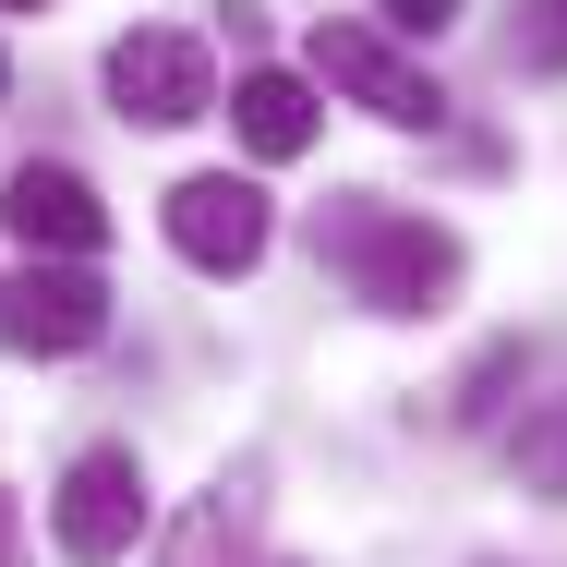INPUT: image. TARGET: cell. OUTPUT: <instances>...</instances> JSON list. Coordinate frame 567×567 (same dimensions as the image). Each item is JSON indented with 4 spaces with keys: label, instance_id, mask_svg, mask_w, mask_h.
Returning a JSON list of instances; mask_svg holds the SVG:
<instances>
[{
    "label": "cell",
    "instance_id": "7a4b0ae2",
    "mask_svg": "<svg viewBox=\"0 0 567 567\" xmlns=\"http://www.w3.org/2000/svg\"><path fill=\"white\" fill-rule=\"evenodd\" d=\"M110 339V290L73 266V254H24L0 278V350L12 362H73V350Z\"/></svg>",
    "mask_w": 567,
    "mask_h": 567
},
{
    "label": "cell",
    "instance_id": "2e32d148",
    "mask_svg": "<svg viewBox=\"0 0 567 567\" xmlns=\"http://www.w3.org/2000/svg\"><path fill=\"white\" fill-rule=\"evenodd\" d=\"M0 97H12V61H0Z\"/></svg>",
    "mask_w": 567,
    "mask_h": 567
},
{
    "label": "cell",
    "instance_id": "6da1fadb",
    "mask_svg": "<svg viewBox=\"0 0 567 567\" xmlns=\"http://www.w3.org/2000/svg\"><path fill=\"white\" fill-rule=\"evenodd\" d=\"M315 254L350 278V302L386 315V327L435 315L458 290V229H435L423 206H386V194H339V206L315 218Z\"/></svg>",
    "mask_w": 567,
    "mask_h": 567
},
{
    "label": "cell",
    "instance_id": "277c9868",
    "mask_svg": "<svg viewBox=\"0 0 567 567\" xmlns=\"http://www.w3.org/2000/svg\"><path fill=\"white\" fill-rule=\"evenodd\" d=\"M302 61H315V85H339L350 110H374L386 133H435V121H447V85H435L423 61H399L374 24H315Z\"/></svg>",
    "mask_w": 567,
    "mask_h": 567
},
{
    "label": "cell",
    "instance_id": "5b68a950",
    "mask_svg": "<svg viewBox=\"0 0 567 567\" xmlns=\"http://www.w3.org/2000/svg\"><path fill=\"white\" fill-rule=\"evenodd\" d=\"M110 97H121V121H145V133H182V121L218 110V61H206V37H182V24H133L110 49Z\"/></svg>",
    "mask_w": 567,
    "mask_h": 567
},
{
    "label": "cell",
    "instance_id": "ba28073f",
    "mask_svg": "<svg viewBox=\"0 0 567 567\" xmlns=\"http://www.w3.org/2000/svg\"><path fill=\"white\" fill-rule=\"evenodd\" d=\"M0 229L24 241V254H97L110 241V206H97V182L85 169H61V157H24L12 182H0Z\"/></svg>",
    "mask_w": 567,
    "mask_h": 567
},
{
    "label": "cell",
    "instance_id": "7c38bea8",
    "mask_svg": "<svg viewBox=\"0 0 567 567\" xmlns=\"http://www.w3.org/2000/svg\"><path fill=\"white\" fill-rule=\"evenodd\" d=\"M519 61L532 73H567V0H532L519 12Z\"/></svg>",
    "mask_w": 567,
    "mask_h": 567
},
{
    "label": "cell",
    "instance_id": "5bb4252c",
    "mask_svg": "<svg viewBox=\"0 0 567 567\" xmlns=\"http://www.w3.org/2000/svg\"><path fill=\"white\" fill-rule=\"evenodd\" d=\"M24 556V519H12V495H0V567Z\"/></svg>",
    "mask_w": 567,
    "mask_h": 567
},
{
    "label": "cell",
    "instance_id": "9a60e30c",
    "mask_svg": "<svg viewBox=\"0 0 567 567\" xmlns=\"http://www.w3.org/2000/svg\"><path fill=\"white\" fill-rule=\"evenodd\" d=\"M0 12H49V0H0Z\"/></svg>",
    "mask_w": 567,
    "mask_h": 567
},
{
    "label": "cell",
    "instance_id": "8fae6325",
    "mask_svg": "<svg viewBox=\"0 0 567 567\" xmlns=\"http://www.w3.org/2000/svg\"><path fill=\"white\" fill-rule=\"evenodd\" d=\"M519 374H532V350H519V339H495V350H483V362H471V374H458L447 423H471V435H483V423L507 411V386H519Z\"/></svg>",
    "mask_w": 567,
    "mask_h": 567
},
{
    "label": "cell",
    "instance_id": "3957f363",
    "mask_svg": "<svg viewBox=\"0 0 567 567\" xmlns=\"http://www.w3.org/2000/svg\"><path fill=\"white\" fill-rule=\"evenodd\" d=\"M169 254L182 266H206V278H254L266 266V241H278V206H266V182H229V169H194V182H169Z\"/></svg>",
    "mask_w": 567,
    "mask_h": 567
},
{
    "label": "cell",
    "instance_id": "8992f818",
    "mask_svg": "<svg viewBox=\"0 0 567 567\" xmlns=\"http://www.w3.org/2000/svg\"><path fill=\"white\" fill-rule=\"evenodd\" d=\"M49 532H61V556H73V567H121V556H133V532H145V458H133V447H85L73 471H61Z\"/></svg>",
    "mask_w": 567,
    "mask_h": 567
},
{
    "label": "cell",
    "instance_id": "9c48e42d",
    "mask_svg": "<svg viewBox=\"0 0 567 567\" xmlns=\"http://www.w3.org/2000/svg\"><path fill=\"white\" fill-rule=\"evenodd\" d=\"M229 133H241L266 169L302 157V145H315V85H302V73H241V85H229Z\"/></svg>",
    "mask_w": 567,
    "mask_h": 567
},
{
    "label": "cell",
    "instance_id": "30bf717a",
    "mask_svg": "<svg viewBox=\"0 0 567 567\" xmlns=\"http://www.w3.org/2000/svg\"><path fill=\"white\" fill-rule=\"evenodd\" d=\"M507 471H519V495H556L567 507V399H532L507 423Z\"/></svg>",
    "mask_w": 567,
    "mask_h": 567
},
{
    "label": "cell",
    "instance_id": "4fadbf2b",
    "mask_svg": "<svg viewBox=\"0 0 567 567\" xmlns=\"http://www.w3.org/2000/svg\"><path fill=\"white\" fill-rule=\"evenodd\" d=\"M374 12H386V37H411V49H423V37H447V24H458V0H374Z\"/></svg>",
    "mask_w": 567,
    "mask_h": 567
},
{
    "label": "cell",
    "instance_id": "52a82bcc",
    "mask_svg": "<svg viewBox=\"0 0 567 567\" xmlns=\"http://www.w3.org/2000/svg\"><path fill=\"white\" fill-rule=\"evenodd\" d=\"M157 567H266V458H229L218 483L169 519Z\"/></svg>",
    "mask_w": 567,
    "mask_h": 567
}]
</instances>
